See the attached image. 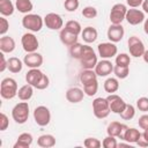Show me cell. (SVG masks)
Segmentation results:
<instances>
[{
    "mask_svg": "<svg viewBox=\"0 0 148 148\" xmlns=\"http://www.w3.org/2000/svg\"><path fill=\"white\" fill-rule=\"evenodd\" d=\"M7 61H8L7 68L9 69V72H12V73H20V72L22 71L23 64H22V61H21L18 58L12 57V58H9Z\"/></svg>",
    "mask_w": 148,
    "mask_h": 148,
    "instance_id": "obj_30",
    "label": "cell"
},
{
    "mask_svg": "<svg viewBox=\"0 0 148 148\" xmlns=\"http://www.w3.org/2000/svg\"><path fill=\"white\" fill-rule=\"evenodd\" d=\"M140 135H141V133L139 132V130L133 128V127H131V128L128 127V128L125 131V133H124L123 140L127 141L128 143H136V141H138V139L140 138Z\"/></svg>",
    "mask_w": 148,
    "mask_h": 148,
    "instance_id": "obj_26",
    "label": "cell"
},
{
    "mask_svg": "<svg viewBox=\"0 0 148 148\" xmlns=\"http://www.w3.org/2000/svg\"><path fill=\"white\" fill-rule=\"evenodd\" d=\"M0 58H1L0 72H3V71L7 68V66H8V61H6V59H5V56H3V52H1V53H0Z\"/></svg>",
    "mask_w": 148,
    "mask_h": 148,
    "instance_id": "obj_48",
    "label": "cell"
},
{
    "mask_svg": "<svg viewBox=\"0 0 148 148\" xmlns=\"http://www.w3.org/2000/svg\"><path fill=\"white\" fill-rule=\"evenodd\" d=\"M127 128H128V126H126L125 124H120L119 121H112L108 125L106 133H108V135H112V136L123 139L124 133Z\"/></svg>",
    "mask_w": 148,
    "mask_h": 148,
    "instance_id": "obj_17",
    "label": "cell"
},
{
    "mask_svg": "<svg viewBox=\"0 0 148 148\" xmlns=\"http://www.w3.org/2000/svg\"><path fill=\"white\" fill-rule=\"evenodd\" d=\"M79 79H80L81 84L84 86V84H87V83H89V82H91V81L97 80V74H96V72L92 71V69H83V71L80 73Z\"/></svg>",
    "mask_w": 148,
    "mask_h": 148,
    "instance_id": "obj_24",
    "label": "cell"
},
{
    "mask_svg": "<svg viewBox=\"0 0 148 148\" xmlns=\"http://www.w3.org/2000/svg\"><path fill=\"white\" fill-rule=\"evenodd\" d=\"M81 36H82V39L86 42V43H94L96 39H97V30L92 27H86L83 28L82 32H81Z\"/></svg>",
    "mask_w": 148,
    "mask_h": 148,
    "instance_id": "obj_23",
    "label": "cell"
},
{
    "mask_svg": "<svg viewBox=\"0 0 148 148\" xmlns=\"http://www.w3.org/2000/svg\"><path fill=\"white\" fill-rule=\"evenodd\" d=\"M23 62L29 68H38L43 64V56L37 52H30L24 56Z\"/></svg>",
    "mask_w": 148,
    "mask_h": 148,
    "instance_id": "obj_16",
    "label": "cell"
},
{
    "mask_svg": "<svg viewBox=\"0 0 148 148\" xmlns=\"http://www.w3.org/2000/svg\"><path fill=\"white\" fill-rule=\"evenodd\" d=\"M113 73L118 79H126L130 74V66H118L113 67Z\"/></svg>",
    "mask_w": 148,
    "mask_h": 148,
    "instance_id": "obj_35",
    "label": "cell"
},
{
    "mask_svg": "<svg viewBox=\"0 0 148 148\" xmlns=\"http://www.w3.org/2000/svg\"><path fill=\"white\" fill-rule=\"evenodd\" d=\"M59 37H60L61 43H62L64 45H66V46H71V45H73L74 43H76V42H77V35L72 34L71 31L66 30L65 28H64V29H61Z\"/></svg>",
    "mask_w": 148,
    "mask_h": 148,
    "instance_id": "obj_21",
    "label": "cell"
},
{
    "mask_svg": "<svg viewBox=\"0 0 148 148\" xmlns=\"http://www.w3.org/2000/svg\"><path fill=\"white\" fill-rule=\"evenodd\" d=\"M131 58L127 53H120L116 57V65L118 66H130Z\"/></svg>",
    "mask_w": 148,
    "mask_h": 148,
    "instance_id": "obj_37",
    "label": "cell"
},
{
    "mask_svg": "<svg viewBox=\"0 0 148 148\" xmlns=\"http://www.w3.org/2000/svg\"><path fill=\"white\" fill-rule=\"evenodd\" d=\"M142 58H143L145 62H147V64H148V50H146V51H145V53H143Z\"/></svg>",
    "mask_w": 148,
    "mask_h": 148,
    "instance_id": "obj_51",
    "label": "cell"
},
{
    "mask_svg": "<svg viewBox=\"0 0 148 148\" xmlns=\"http://www.w3.org/2000/svg\"><path fill=\"white\" fill-rule=\"evenodd\" d=\"M126 2H127V5H128L131 8H136V7H139L140 5H142L143 0H126Z\"/></svg>",
    "mask_w": 148,
    "mask_h": 148,
    "instance_id": "obj_47",
    "label": "cell"
},
{
    "mask_svg": "<svg viewBox=\"0 0 148 148\" xmlns=\"http://www.w3.org/2000/svg\"><path fill=\"white\" fill-rule=\"evenodd\" d=\"M82 52H83V45L77 43V42L69 46V54L74 59H79L80 60V58L82 56Z\"/></svg>",
    "mask_w": 148,
    "mask_h": 148,
    "instance_id": "obj_33",
    "label": "cell"
},
{
    "mask_svg": "<svg viewBox=\"0 0 148 148\" xmlns=\"http://www.w3.org/2000/svg\"><path fill=\"white\" fill-rule=\"evenodd\" d=\"M8 29H9V23H8L7 18H5L3 16L0 17V35L5 36V34L8 31Z\"/></svg>",
    "mask_w": 148,
    "mask_h": 148,
    "instance_id": "obj_43",
    "label": "cell"
},
{
    "mask_svg": "<svg viewBox=\"0 0 148 148\" xmlns=\"http://www.w3.org/2000/svg\"><path fill=\"white\" fill-rule=\"evenodd\" d=\"M119 89V82L116 77H109L104 82V90L109 94H113Z\"/></svg>",
    "mask_w": 148,
    "mask_h": 148,
    "instance_id": "obj_31",
    "label": "cell"
},
{
    "mask_svg": "<svg viewBox=\"0 0 148 148\" xmlns=\"http://www.w3.org/2000/svg\"><path fill=\"white\" fill-rule=\"evenodd\" d=\"M80 61H81L82 68H84V69L95 68V66L97 65L98 61H97V56H96V53L91 46L83 45V52H82V56L80 58Z\"/></svg>",
    "mask_w": 148,
    "mask_h": 148,
    "instance_id": "obj_4",
    "label": "cell"
},
{
    "mask_svg": "<svg viewBox=\"0 0 148 148\" xmlns=\"http://www.w3.org/2000/svg\"><path fill=\"white\" fill-rule=\"evenodd\" d=\"M83 146L87 148H99L102 146V142L96 138H87L83 141Z\"/></svg>",
    "mask_w": 148,
    "mask_h": 148,
    "instance_id": "obj_40",
    "label": "cell"
},
{
    "mask_svg": "<svg viewBox=\"0 0 148 148\" xmlns=\"http://www.w3.org/2000/svg\"><path fill=\"white\" fill-rule=\"evenodd\" d=\"M95 72L97 76H108L109 74H111V72H113V65L110 60L103 59L95 66Z\"/></svg>",
    "mask_w": 148,
    "mask_h": 148,
    "instance_id": "obj_18",
    "label": "cell"
},
{
    "mask_svg": "<svg viewBox=\"0 0 148 148\" xmlns=\"http://www.w3.org/2000/svg\"><path fill=\"white\" fill-rule=\"evenodd\" d=\"M8 125H9L8 117H7L3 112H1V114H0V131H5V130H7Z\"/></svg>",
    "mask_w": 148,
    "mask_h": 148,
    "instance_id": "obj_44",
    "label": "cell"
},
{
    "mask_svg": "<svg viewBox=\"0 0 148 148\" xmlns=\"http://www.w3.org/2000/svg\"><path fill=\"white\" fill-rule=\"evenodd\" d=\"M135 116V109L132 104H126V108L125 110L120 113V117L124 119V120H131L133 119Z\"/></svg>",
    "mask_w": 148,
    "mask_h": 148,
    "instance_id": "obj_36",
    "label": "cell"
},
{
    "mask_svg": "<svg viewBox=\"0 0 148 148\" xmlns=\"http://www.w3.org/2000/svg\"><path fill=\"white\" fill-rule=\"evenodd\" d=\"M37 145L43 148H50L56 145V139L51 134H43L37 139Z\"/></svg>",
    "mask_w": 148,
    "mask_h": 148,
    "instance_id": "obj_27",
    "label": "cell"
},
{
    "mask_svg": "<svg viewBox=\"0 0 148 148\" xmlns=\"http://www.w3.org/2000/svg\"><path fill=\"white\" fill-rule=\"evenodd\" d=\"M128 50H130V53L131 56H133L134 58H139V57H142L146 49H145V44L143 42L136 37V36H131L128 38Z\"/></svg>",
    "mask_w": 148,
    "mask_h": 148,
    "instance_id": "obj_8",
    "label": "cell"
},
{
    "mask_svg": "<svg viewBox=\"0 0 148 148\" xmlns=\"http://www.w3.org/2000/svg\"><path fill=\"white\" fill-rule=\"evenodd\" d=\"M34 139L30 133H22L18 135L16 142L14 143V148H28L31 146Z\"/></svg>",
    "mask_w": 148,
    "mask_h": 148,
    "instance_id": "obj_22",
    "label": "cell"
},
{
    "mask_svg": "<svg viewBox=\"0 0 148 148\" xmlns=\"http://www.w3.org/2000/svg\"><path fill=\"white\" fill-rule=\"evenodd\" d=\"M97 51L98 54L101 56V58L103 59H110L112 57H114L118 52V49L114 43L112 42H105V43H101L97 46Z\"/></svg>",
    "mask_w": 148,
    "mask_h": 148,
    "instance_id": "obj_12",
    "label": "cell"
},
{
    "mask_svg": "<svg viewBox=\"0 0 148 148\" xmlns=\"http://www.w3.org/2000/svg\"><path fill=\"white\" fill-rule=\"evenodd\" d=\"M82 16L86 18H94L97 16V9L92 6H87L82 9Z\"/></svg>",
    "mask_w": 148,
    "mask_h": 148,
    "instance_id": "obj_39",
    "label": "cell"
},
{
    "mask_svg": "<svg viewBox=\"0 0 148 148\" xmlns=\"http://www.w3.org/2000/svg\"><path fill=\"white\" fill-rule=\"evenodd\" d=\"M102 146H103L104 148H117V147H118V143H117L116 136L108 135V136L104 138V140L102 141Z\"/></svg>",
    "mask_w": 148,
    "mask_h": 148,
    "instance_id": "obj_38",
    "label": "cell"
},
{
    "mask_svg": "<svg viewBox=\"0 0 148 148\" xmlns=\"http://www.w3.org/2000/svg\"><path fill=\"white\" fill-rule=\"evenodd\" d=\"M138 123H139V126H140L142 130L147 128V127H148V114H142V116L139 118Z\"/></svg>",
    "mask_w": 148,
    "mask_h": 148,
    "instance_id": "obj_45",
    "label": "cell"
},
{
    "mask_svg": "<svg viewBox=\"0 0 148 148\" xmlns=\"http://www.w3.org/2000/svg\"><path fill=\"white\" fill-rule=\"evenodd\" d=\"M84 97V91L77 87L69 88L66 91V99L71 103H80Z\"/></svg>",
    "mask_w": 148,
    "mask_h": 148,
    "instance_id": "obj_19",
    "label": "cell"
},
{
    "mask_svg": "<svg viewBox=\"0 0 148 148\" xmlns=\"http://www.w3.org/2000/svg\"><path fill=\"white\" fill-rule=\"evenodd\" d=\"M44 24L46 25V28H49L51 30H59V29L62 28L64 21H62L61 16L59 14H57V13H49L44 17Z\"/></svg>",
    "mask_w": 148,
    "mask_h": 148,
    "instance_id": "obj_13",
    "label": "cell"
},
{
    "mask_svg": "<svg viewBox=\"0 0 148 148\" xmlns=\"http://www.w3.org/2000/svg\"><path fill=\"white\" fill-rule=\"evenodd\" d=\"M15 8L20 12V13H23V14H29L32 8H34V5L30 0H16L15 1Z\"/></svg>",
    "mask_w": 148,
    "mask_h": 148,
    "instance_id": "obj_28",
    "label": "cell"
},
{
    "mask_svg": "<svg viewBox=\"0 0 148 148\" xmlns=\"http://www.w3.org/2000/svg\"><path fill=\"white\" fill-rule=\"evenodd\" d=\"M92 111H94V114L96 118H98V119L106 118L111 112L108 99L103 98V97L95 98L92 101Z\"/></svg>",
    "mask_w": 148,
    "mask_h": 148,
    "instance_id": "obj_5",
    "label": "cell"
},
{
    "mask_svg": "<svg viewBox=\"0 0 148 148\" xmlns=\"http://www.w3.org/2000/svg\"><path fill=\"white\" fill-rule=\"evenodd\" d=\"M32 94H34V87L29 83L22 86L17 91V96L21 101H29L32 97Z\"/></svg>",
    "mask_w": 148,
    "mask_h": 148,
    "instance_id": "obj_25",
    "label": "cell"
},
{
    "mask_svg": "<svg viewBox=\"0 0 148 148\" xmlns=\"http://www.w3.org/2000/svg\"><path fill=\"white\" fill-rule=\"evenodd\" d=\"M65 29L71 31L72 34L74 35H80L82 32V27L81 24L77 22V21H74V20H71V21H67L66 24H65Z\"/></svg>",
    "mask_w": 148,
    "mask_h": 148,
    "instance_id": "obj_32",
    "label": "cell"
},
{
    "mask_svg": "<svg viewBox=\"0 0 148 148\" xmlns=\"http://www.w3.org/2000/svg\"><path fill=\"white\" fill-rule=\"evenodd\" d=\"M136 108L142 112H147L148 111V97H140L136 101Z\"/></svg>",
    "mask_w": 148,
    "mask_h": 148,
    "instance_id": "obj_42",
    "label": "cell"
},
{
    "mask_svg": "<svg viewBox=\"0 0 148 148\" xmlns=\"http://www.w3.org/2000/svg\"><path fill=\"white\" fill-rule=\"evenodd\" d=\"M143 30H145V32L148 35V18H146L145 20V24H143Z\"/></svg>",
    "mask_w": 148,
    "mask_h": 148,
    "instance_id": "obj_50",
    "label": "cell"
},
{
    "mask_svg": "<svg viewBox=\"0 0 148 148\" xmlns=\"http://www.w3.org/2000/svg\"><path fill=\"white\" fill-rule=\"evenodd\" d=\"M136 145L139 146V147H142V148H145V147H148V140L141 134L140 135V138L138 139V141H136Z\"/></svg>",
    "mask_w": 148,
    "mask_h": 148,
    "instance_id": "obj_46",
    "label": "cell"
},
{
    "mask_svg": "<svg viewBox=\"0 0 148 148\" xmlns=\"http://www.w3.org/2000/svg\"><path fill=\"white\" fill-rule=\"evenodd\" d=\"M34 119L38 126H46L50 124L51 112L46 106L39 105L34 110Z\"/></svg>",
    "mask_w": 148,
    "mask_h": 148,
    "instance_id": "obj_7",
    "label": "cell"
},
{
    "mask_svg": "<svg viewBox=\"0 0 148 148\" xmlns=\"http://www.w3.org/2000/svg\"><path fill=\"white\" fill-rule=\"evenodd\" d=\"M124 34H125V30H124V27L121 24H111L108 29V32H106L108 38L112 43L120 42L124 37Z\"/></svg>",
    "mask_w": 148,
    "mask_h": 148,
    "instance_id": "obj_15",
    "label": "cell"
},
{
    "mask_svg": "<svg viewBox=\"0 0 148 148\" xmlns=\"http://www.w3.org/2000/svg\"><path fill=\"white\" fill-rule=\"evenodd\" d=\"M127 13V8L124 3H116L112 6L110 12V21L112 24H121V22L125 20Z\"/></svg>",
    "mask_w": 148,
    "mask_h": 148,
    "instance_id": "obj_9",
    "label": "cell"
},
{
    "mask_svg": "<svg viewBox=\"0 0 148 148\" xmlns=\"http://www.w3.org/2000/svg\"><path fill=\"white\" fill-rule=\"evenodd\" d=\"M21 44H22V47L23 50L27 52V53H30V52H36L37 49L39 47V42L37 39V37L31 34V32H27L22 36L21 38Z\"/></svg>",
    "mask_w": 148,
    "mask_h": 148,
    "instance_id": "obj_10",
    "label": "cell"
},
{
    "mask_svg": "<svg viewBox=\"0 0 148 148\" xmlns=\"http://www.w3.org/2000/svg\"><path fill=\"white\" fill-rule=\"evenodd\" d=\"M12 117L17 124H24L29 118V105L27 102L17 103L12 110Z\"/></svg>",
    "mask_w": 148,
    "mask_h": 148,
    "instance_id": "obj_6",
    "label": "cell"
},
{
    "mask_svg": "<svg viewBox=\"0 0 148 148\" xmlns=\"http://www.w3.org/2000/svg\"><path fill=\"white\" fill-rule=\"evenodd\" d=\"M0 50L3 53H10L15 50V40L9 36H2L0 38Z\"/></svg>",
    "mask_w": 148,
    "mask_h": 148,
    "instance_id": "obj_20",
    "label": "cell"
},
{
    "mask_svg": "<svg viewBox=\"0 0 148 148\" xmlns=\"http://www.w3.org/2000/svg\"><path fill=\"white\" fill-rule=\"evenodd\" d=\"M125 20L132 25H138V24H140L141 22L145 21V12H142L140 9H136V8L127 9Z\"/></svg>",
    "mask_w": 148,
    "mask_h": 148,
    "instance_id": "obj_14",
    "label": "cell"
},
{
    "mask_svg": "<svg viewBox=\"0 0 148 148\" xmlns=\"http://www.w3.org/2000/svg\"><path fill=\"white\" fill-rule=\"evenodd\" d=\"M17 83L12 77H5L0 84V95L5 99H12L17 95Z\"/></svg>",
    "mask_w": 148,
    "mask_h": 148,
    "instance_id": "obj_3",
    "label": "cell"
},
{
    "mask_svg": "<svg viewBox=\"0 0 148 148\" xmlns=\"http://www.w3.org/2000/svg\"><path fill=\"white\" fill-rule=\"evenodd\" d=\"M44 18H42L38 14H25L22 18V25L27 30H30L31 32H38L43 28Z\"/></svg>",
    "mask_w": 148,
    "mask_h": 148,
    "instance_id": "obj_2",
    "label": "cell"
},
{
    "mask_svg": "<svg viewBox=\"0 0 148 148\" xmlns=\"http://www.w3.org/2000/svg\"><path fill=\"white\" fill-rule=\"evenodd\" d=\"M79 0H65L64 2V7L67 12H75L79 8Z\"/></svg>",
    "mask_w": 148,
    "mask_h": 148,
    "instance_id": "obj_41",
    "label": "cell"
},
{
    "mask_svg": "<svg viewBox=\"0 0 148 148\" xmlns=\"http://www.w3.org/2000/svg\"><path fill=\"white\" fill-rule=\"evenodd\" d=\"M97 90H98V82H97V80L91 81V82H89V83H87V84L83 86V91H84V94L87 96H90L91 97V96L96 95Z\"/></svg>",
    "mask_w": 148,
    "mask_h": 148,
    "instance_id": "obj_34",
    "label": "cell"
},
{
    "mask_svg": "<svg viewBox=\"0 0 148 148\" xmlns=\"http://www.w3.org/2000/svg\"><path fill=\"white\" fill-rule=\"evenodd\" d=\"M25 81L27 83L31 84L34 88L39 90L46 89L50 84V80L47 75L44 74L38 68H30V71H28L25 74Z\"/></svg>",
    "mask_w": 148,
    "mask_h": 148,
    "instance_id": "obj_1",
    "label": "cell"
},
{
    "mask_svg": "<svg viewBox=\"0 0 148 148\" xmlns=\"http://www.w3.org/2000/svg\"><path fill=\"white\" fill-rule=\"evenodd\" d=\"M141 134H142V135L148 140V127H147V128H145V130H143V133H141Z\"/></svg>",
    "mask_w": 148,
    "mask_h": 148,
    "instance_id": "obj_52",
    "label": "cell"
},
{
    "mask_svg": "<svg viewBox=\"0 0 148 148\" xmlns=\"http://www.w3.org/2000/svg\"><path fill=\"white\" fill-rule=\"evenodd\" d=\"M14 5L10 0H0V13L2 16H10L14 13Z\"/></svg>",
    "mask_w": 148,
    "mask_h": 148,
    "instance_id": "obj_29",
    "label": "cell"
},
{
    "mask_svg": "<svg viewBox=\"0 0 148 148\" xmlns=\"http://www.w3.org/2000/svg\"><path fill=\"white\" fill-rule=\"evenodd\" d=\"M108 102H109V105H110V110L111 112L113 113H117V114H120L125 108H126V102L118 95L116 94H110L108 97H106Z\"/></svg>",
    "mask_w": 148,
    "mask_h": 148,
    "instance_id": "obj_11",
    "label": "cell"
},
{
    "mask_svg": "<svg viewBox=\"0 0 148 148\" xmlns=\"http://www.w3.org/2000/svg\"><path fill=\"white\" fill-rule=\"evenodd\" d=\"M142 9L145 13H148V0H143L142 2Z\"/></svg>",
    "mask_w": 148,
    "mask_h": 148,
    "instance_id": "obj_49",
    "label": "cell"
}]
</instances>
